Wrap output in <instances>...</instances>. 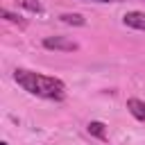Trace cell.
<instances>
[{
  "label": "cell",
  "mask_w": 145,
  "mask_h": 145,
  "mask_svg": "<svg viewBox=\"0 0 145 145\" xmlns=\"http://www.w3.org/2000/svg\"><path fill=\"white\" fill-rule=\"evenodd\" d=\"M20 5H23V7H27L29 11H43V7H41V2H36V0H23Z\"/></svg>",
  "instance_id": "obj_8"
},
{
  "label": "cell",
  "mask_w": 145,
  "mask_h": 145,
  "mask_svg": "<svg viewBox=\"0 0 145 145\" xmlns=\"http://www.w3.org/2000/svg\"><path fill=\"white\" fill-rule=\"evenodd\" d=\"M14 79L18 82V86H23L27 93H32L36 97H45V100H63L66 97V84L59 77H50V75H41V72H34V70L16 68Z\"/></svg>",
  "instance_id": "obj_1"
},
{
  "label": "cell",
  "mask_w": 145,
  "mask_h": 145,
  "mask_svg": "<svg viewBox=\"0 0 145 145\" xmlns=\"http://www.w3.org/2000/svg\"><path fill=\"white\" fill-rule=\"evenodd\" d=\"M2 18H7L9 23H16V25H20V27H25V20L18 16V14H14V11H9V9H2Z\"/></svg>",
  "instance_id": "obj_7"
},
{
  "label": "cell",
  "mask_w": 145,
  "mask_h": 145,
  "mask_svg": "<svg viewBox=\"0 0 145 145\" xmlns=\"http://www.w3.org/2000/svg\"><path fill=\"white\" fill-rule=\"evenodd\" d=\"M127 109H129V113H131L136 120L145 122V100H138V97H129V100H127Z\"/></svg>",
  "instance_id": "obj_4"
},
{
  "label": "cell",
  "mask_w": 145,
  "mask_h": 145,
  "mask_svg": "<svg viewBox=\"0 0 145 145\" xmlns=\"http://www.w3.org/2000/svg\"><path fill=\"white\" fill-rule=\"evenodd\" d=\"M86 129H88L91 136H95V138H100V140H106V125H104V122H100V120H91Z\"/></svg>",
  "instance_id": "obj_5"
},
{
  "label": "cell",
  "mask_w": 145,
  "mask_h": 145,
  "mask_svg": "<svg viewBox=\"0 0 145 145\" xmlns=\"http://www.w3.org/2000/svg\"><path fill=\"white\" fill-rule=\"evenodd\" d=\"M0 145H9V143H0Z\"/></svg>",
  "instance_id": "obj_10"
},
{
  "label": "cell",
  "mask_w": 145,
  "mask_h": 145,
  "mask_svg": "<svg viewBox=\"0 0 145 145\" xmlns=\"http://www.w3.org/2000/svg\"><path fill=\"white\" fill-rule=\"evenodd\" d=\"M122 23L131 29H140L145 32V11H127L122 16Z\"/></svg>",
  "instance_id": "obj_3"
},
{
  "label": "cell",
  "mask_w": 145,
  "mask_h": 145,
  "mask_svg": "<svg viewBox=\"0 0 145 145\" xmlns=\"http://www.w3.org/2000/svg\"><path fill=\"white\" fill-rule=\"evenodd\" d=\"M84 2H122V0H84Z\"/></svg>",
  "instance_id": "obj_9"
},
{
  "label": "cell",
  "mask_w": 145,
  "mask_h": 145,
  "mask_svg": "<svg viewBox=\"0 0 145 145\" xmlns=\"http://www.w3.org/2000/svg\"><path fill=\"white\" fill-rule=\"evenodd\" d=\"M59 18H61L66 25H86V20H84L79 14H61Z\"/></svg>",
  "instance_id": "obj_6"
},
{
  "label": "cell",
  "mask_w": 145,
  "mask_h": 145,
  "mask_svg": "<svg viewBox=\"0 0 145 145\" xmlns=\"http://www.w3.org/2000/svg\"><path fill=\"white\" fill-rule=\"evenodd\" d=\"M43 48H48V50H61V52H75L79 45L75 41L66 39V36H48V39H43Z\"/></svg>",
  "instance_id": "obj_2"
}]
</instances>
